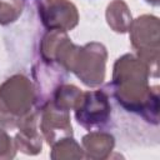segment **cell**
<instances>
[{"instance_id": "12", "label": "cell", "mask_w": 160, "mask_h": 160, "mask_svg": "<svg viewBox=\"0 0 160 160\" xmlns=\"http://www.w3.org/2000/svg\"><path fill=\"white\" fill-rule=\"evenodd\" d=\"M81 95H82V91L78 86L72 84H61L52 91L49 100L58 108L70 111L75 109Z\"/></svg>"}, {"instance_id": "10", "label": "cell", "mask_w": 160, "mask_h": 160, "mask_svg": "<svg viewBox=\"0 0 160 160\" xmlns=\"http://www.w3.org/2000/svg\"><path fill=\"white\" fill-rule=\"evenodd\" d=\"M115 146V138L102 130L89 131L81 139V148L85 159L102 160L108 159Z\"/></svg>"}, {"instance_id": "2", "label": "cell", "mask_w": 160, "mask_h": 160, "mask_svg": "<svg viewBox=\"0 0 160 160\" xmlns=\"http://www.w3.org/2000/svg\"><path fill=\"white\" fill-rule=\"evenodd\" d=\"M36 109V92L31 80L24 74H15L0 85V124L18 128L20 120Z\"/></svg>"}, {"instance_id": "6", "label": "cell", "mask_w": 160, "mask_h": 160, "mask_svg": "<svg viewBox=\"0 0 160 160\" xmlns=\"http://www.w3.org/2000/svg\"><path fill=\"white\" fill-rule=\"evenodd\" d=\"M38 14L46 30L70 31L79 24V11L70 0H41Z\"/></svg>"}, {"instance_id": "1", "label": "cell", "mask_w": 160, "mask_h": 160, "mask_svg": "<svg viewBox=\"0 0 160 160\" xmlns=\"http://www.w3.org/2000/svg\"><path fill=\"white\" fill-rule=\"evenodd\" d=\"M150 70L134 54H124L112 66V79L108 84L118 104L145 121L159 124V86H151Z\"/></svg>"}, {"instance_id": "8", "label": "cell", "mask_w": 160, "mask_h": 160, "mask_svg": "<svg viewBox=\"0 0 160 160\" xmlns=\"http://www.w3.org/2000/svg\"><path fill=\"white\" fill-rule=\"evenodd\" d=\"M66 70L56 62H48L40 58L32 65L34 88L36 92V109H40L51 96L52 91L66 80Z\"/></svg>"}, {"instance_id": "9", "label": "cell", "mask_w": 160, "mask_h": 160, "mask_svg": "<svg viewBox=\"0 0 160 160\" xmlns=\"http://www.w3.org/2000/svg\"><path fill=\"white\" fill-rule=\"evenodd\" d=\"M14 144L16 150L26 155H38L42 149V136L39 131V109H34L18 124Z\"/></svg>"}, {"instance_id": "13", "label": "cell", "mask_w": 160, "mask_h": 160, "mask_svg": "<svg viewBox=\"0 0 160 160\" xmlns=\"http://www.w3.org/2000/svg\"><path fill=\"white\" fill-rule=\"evenodd\" d=\"M50 158L52 160H79L84 158V152L80 144L72 136H66L51 145Z\"/></svg>"}, {"instance_id": "7", "label": "cell", "mask_w": 160, "mask_h": 160, "mask_svg": "<svg viewBox=\"0 0 160 160\" xmlns=\"http://www.w3.org/2000/svg\"><path fill=\"white\" fill-rule=\"evenodd\" d=\"M39 120L40 132L50 146L62 138L72 136L70 111L58 108L50 100L39 109Z\"/></svg>"}, {"instance_id": "3", "label": "cell", "mask_w": 160, "mask_h": 160, "mask_svg": "<svg viewBox=\"0 0 160 160\" xmlns=\"http://www.w3.org/2000/svg\"><path fill=\"white\" fill-rule=\"evenodd\" d=\"M108 50L104 44L91 41L82 46L75 45L64 64L66 71L72 72L85 86L98 88L105 80Z\"/></svg>"}, {"instance_id": "16", "label": "cell", "mask_w": 160, "mask_h": 160, "mask_svg": "<svg viewBox=\"0 0 160 160\" xmlns=\"http://www.w3.org/2000/svg\"><path fill=\"white\" fill-rule=\"evenodd\" d=\"M148 4H150V5H152V6H158L159 5V2H160V0H145Z\"/></svg>"}, {"instance_id": "11", "label": "cell", "mask_w": 160, "mask_h": 160, "mask_svg": "<svg viewBox=\"0 0 160 160\" xmlns=\"http://www.w3.org/2000/svg\"><path fill=\"white\" fill-rule=\"evenodd\" d=\"M105 18L110 29L118 34L128 32L132 22L131 12L124 0H112L106 6Z\"/></svg>"}, {"instance_id": "5", "label": "cell", "mask_w": 160, "mask_h": 160, "mask_svg": "<svg viewBox=\"0 0 160 160\" xmlns=\"http://www.w3.org/2000/svg\"><path fill=\"white\" fill-rule=\"evenodd\" d=\"M74 110L78 124L89 131L102 130L111 118L109 95L101 89L82 91V95Z\"/></svg>"}, {"instance_id": "15", "label": "cell", "mask_w": 160, "mask_h": 160, "mask_svg": "<svg viewBox=\"0 0 160 160\" xmlns=\"http://www.w3.org/2000/svg\"><path fill=\"white\" fill-rule=\"evenodd\" d=\"M16 151L14 139L10 138L6 130L0 128V159H12L15 158Z\"/></svg>"}, {"instance_id": "14", "label": "cell", "mask_w": 160, "mask_h": 160, "mask_svg": "<svg viewBox=\"0 0 160 160\" xmlns=\"http://www.w3.org/2000/svg\"><path fill=\"white\" fill-rule=\"evenodd\" d=\"M24 10V0H0V25L15 22Z\"/></svg>"}, {"instance_id": "4", "label": "cell", "mask_w": 160, "mask_h": 160, "mask_svg": "<svg viewBox=\"0 0 160 160\" xmlns=\"http://www.w3.org/2000/svg\"><path fill=\"white\" fill-rule=\"evenodd\" d=\"M160 21L155 15H141L132 20L129 36L136 56L146 64L151 78L159 76V50H160Z\"/></svg>"}]
</instances>
